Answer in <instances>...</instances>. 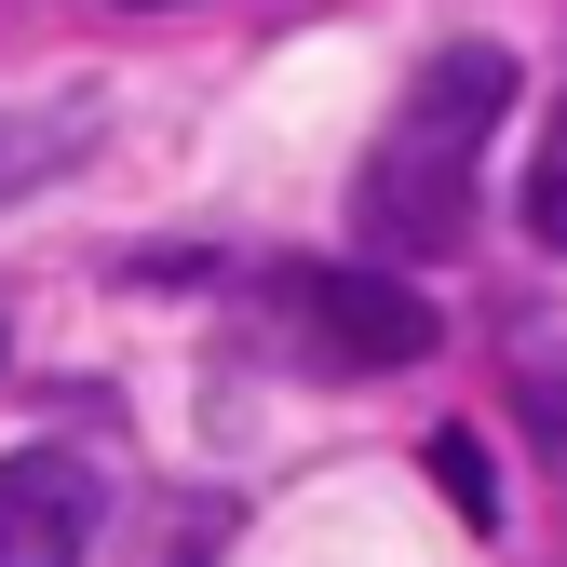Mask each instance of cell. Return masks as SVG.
Instances as JSON below:
<instances>
[{
    "instance_id": "6da1fadb",
    "label": "cell",
    "mask_w": 567,
    "mask_h": 567,
    "mask_svg": "<svg viewBox=\"0 0 567 567\" xmlns=\"http://www.w3.org/2000/svg\"><path fill=\"white\" fill-rule=\"evenodd\" d=\"M501 109H514V54H501V41H460V54H433V68L392 95L379 150H365V189H351V230H365L392 270H405V257H446V244L473 230V176H486Z\"/></svg>"
},
{
    "instance_id": "7a4b0ae2",
    "label": "cell",
    "mask_w": 567,
    "mask_h": 567,
    "mask_svg": "<svg viewBox=\"0 0 567 567\" xmlns=\"http://www.w3.org/2000/svg\"><path fill=\"white\" fill-rule=\"evenodd\" d=\"M257 311H270V351L284 365H311V379H392L433 351V298L365 257H311V270H270L257 284Z\"/></svg>"
},
{
    "instance_id": "3957f363",
    "label": "cell",
    "mask_w": 567,
    "mask_h": 567,
    "mask_svg": "<svg viewBox=\"0 0 567 567\" xmlns=\"http://www.w3.org/2000/svg\"><path fill=\"white\" fill-rule=\"evenodd\" d=\"M95 527H109L95 460H68V446H14L0 460V567H82Z\"/></svg>"
},
{
    "instance_id": "277c9868",
    "label": "cell",
    "mask_w": 567,
    "mask_h": 567,
    "mask_svg": "<svg viewBox=\"0 0 567 567\" xmlns=\"http://www.w3.org/2000/svg\"><path fill=\"white\" fill-rule=\"evenodd\" d=\"M68 163H82V122H28V109H0V203L41 189V176H68Z\"/></svg>"
},
{
    "instance_id": "5b68a950",
    "label": "cell",
    "mask_w": 567,
    "mask_h": 567,
    "mask_svg": "<svg viewBox=\"0 0 567 567\" xmlns=\"http://www.w3.org/2000/svg\"><path fill=\"white\" fill-rule=\"evenodd\" d=\"M527 230L567 257V95H554V135H540V163H527Z\"/></svg>"
},
{
    "instance_id": "8992f818",
    "label": "cell",
    "mask_w": 567,
    "mask_h": 567,
    "mask_svg": "<svg viewBox=\"0 0 567 567\" xmlns=\"http://www.w3.org/2000/svg\"><path fill=\"white\" fill-rule=\"evenodd\" d=\"M433 473H446V501H460L473 527L501 514V486H486V446H473V433H433Z\"/></svg>"
},
{
    "instance_id": "52a82bcc",
    "label": "cell",
    "mask_w": 567,
    "mask_h": 567,
    "mask_svg": "<svg viewBox=\"0 0 567 567\" xmlns=\"http://www.w3.org/2000/svg\"><path fill=\"white\" fill-rule=\"evenodd\" d=\"M514 405H527V419H540V433L567 446V351H554V365H527V379H514Z\"/></svg>"
}]
</instances>
